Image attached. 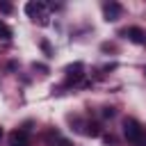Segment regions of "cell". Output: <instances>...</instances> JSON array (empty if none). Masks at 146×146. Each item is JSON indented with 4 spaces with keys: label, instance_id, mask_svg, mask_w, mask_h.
Segmentation results:
<instances>
[{
    "label": "cell",
    "instance_id": "obj_1",
    "mask_svg": "<svg viewBox=\"0 0 146 146\" xmlns=\"http://www.w3.org/2000/svg\"><path fill=\"white\" fill-rule=\"evenodd\" d=\"M123 135H125V139H128L130 144H135V146H146V132H144V128L139 125V121L125 119V121H123Z\"/></svg>",
    "mask_w": 146,
    "mask_h": 146
},
{
    "label": "cell",
    "instance_id": "obj_2",
    "mask_svg": "<svg viewBox=\"0 0 146 146\" xmlns=\"http://www.w3.org/2000/svg\"><path fill=\"white\" fill-rule=\"evenodd\" d=\"M121 11H123V7H121L119 2H114V0H110V2H105V5H103V16H105V21H107V23L116 21V18L121 16Z\"/></svg>",
    "mask_w": 146,
    "mask_h": 146
},
{
    "label": "cell",
    "instance_id": "obj_3",
    "mask_svg": "<svg viewBox=\"0 0 146 146\" xmlns=\"http://www.w3.org/2000/svg\"><path fill=\"white\" fill-rule=\"evenodd\" d=\"M43 9H46V5L43 2H27L25 5V14L30 16V18H39L41 23H46V16H43Z\"/></svg>",
    "mask_w": 146,
    "mask_h": 146
},
{
    "label": "cell",
    "instance_id": "obj_4",
    "mask_svg": "<svg viewBox=\"0 0 146 146\" xmlns=\"http://www.w3.org/2000/svg\"><path fill=\"white\" fill-rule=\"evenodd\" d=\"M9 146H30V135L27 130H14L9 135Z\"/></svg>",
    "mask_w": 146,
    "mask_h": 146
},
{
    "label": "cell",
    "instance_id": "obj_5",
    "mask_svg": "<svg viewBox=\"0 0 146 146\" xmlns=\"http://www.w3.org/2000/svg\"><path fill=\"white\" fill-rule=\"evenodd\" d=\"M125 36L132 41V43H144L146 41V32L141 27H128L125 30Z\"/></svg>",
    "mask_w": 146,
    "mask_h": 146
},
{
    "label": "cell",
    "instance_id": "obj_6",
    "mask_svg": "<svg viewBox=\"0 0 146 146\" xmlns=\"http://www.w3.org/2000/svg\"><path fill=\"white\" fill-rule=\"evenodd\" d=\"M0 36H2V39H11V30H9L2 21H0Z\"/></svg>",
    "mask_w": 146,
    "mask_h": 146
},
{
    "label": "cell",
    "instance_id": "obj_7",
    "mask_svg": "<svg viewBox=\"0 0 146 146\" xmlns=\"http://www.w3.org/2000/svg\"><path fill=\"white\" fill-rule=\"evenodd\" d=\"M0 11L9 14V11H11V5H9V2H0Z\"/></svg>",
    "mask_w": 146,
    "mask_h": 146
},
{
    "label": "cell",
    "instance_id": "obj_8",
    "mask_svg": "<svg viewBox=\"0 0 146 146\" xmlns=\"http://www.w3.org/2000/svg\"><path fill=\"white\" fill-rule=\"evenodd\" d=\"M103 116H114V110H112V107H105V110H103Z\"/></svg>",
    "mask_w": 146,
    "mask_h": 146
},
{
    "label": "cell",
    "instance_id": "obj_9",
    "mask_svg": "<svg viewBox=\"0 0 146 146\" xmlns=\"http://www.w3.org/2000/svg\"><path fill=\"white\" fill-rule=\"evenodd\" d=\"M0 139H2V128H0Z\"/></svg>",
    "mask_w": 146,
    "mask_h": 146
}]
</instances>
